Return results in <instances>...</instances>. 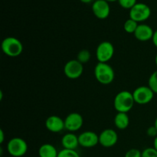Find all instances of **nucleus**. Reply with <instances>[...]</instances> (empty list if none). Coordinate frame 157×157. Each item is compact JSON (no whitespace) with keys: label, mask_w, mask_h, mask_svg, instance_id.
I'll return each instance as SVG.
<instances>
[{"label":"nucleus","mask_w":157,"mask_h":157,"mask_svg":"<svg viewBox=\"0 0 157 157\" xmlns=\"http://www.w3.org/2000/svg\"><path fill=\"white\" fill-rule=\"evenodd\" d=\"M135 104L133 93L128 90L118 92L113 100V107L117 113H128Z\"/></svg>","instance_id":"nucleus-1"},{"label":"nucleus","mask_w":157,"mask_h":157,"mask_svg":"<svg viewBox=\"0 0 157 157\" xmlns=\"http://www.w3.org/2000/svg\"><path fill=\"white\" fill-rule=\"evenodd\" d=\"M94 77L100 84L108 85L114 80L115 72L108 63L98 62L94 67Z\"/></svg>","instance_id":"nucleus-2"},{"label":"nucleus","mask_w":157,"mask_h":157,"mask_svg":"<svg viewBox=\"0 0 157 157\" xmlns=\"http://www.w3.org/2000/svg\"><path fill=\"white\" fill-rule=\"evenodd\" d=\"M1 48L6 56L17 58L22 53L23 44L18 38L13 36H8L2 41Z\"/></svg>","instance_id":"nucleus-3"},{"label":"nucleus","mask_w":157,"mask_h":157,"mask_svg":"<svg viewBox=\"0 0 157 157\" xmlns=\"http://www.w3.org/2000/svg\"><path fill=\"white\" fill-rule=\"evenodd\" d=\"M7 151L12 157H22L27 153L28 144L21 137H13L7 143Z\"/></svg>","instance_id":"nucleus-4"},{"label":"nucleus","mask_w":157,"mask_h":157,"mask_svg":"<svg viewBox=\"0 0 157 157\" xmlns=\"http://www.w3.org/2000/svg\"><path fill=\"white\" fill-rule=\"evenodd\" d=\"M151 9L147 4L137 2L129 12L130 18L140 24L150 18L151 15Z\"/></svg>","instance_id":"nucleus-5"},{"label":"nucleus","mask_w":157,"mask_h":157,"mask_svg":"<svg viewBox=\"0 0 157 157\" xmlns=\"http://www.w3.org/2000/svg\"><path fill=\"white\" fill-rule=\"evenodd\" d=\"M135 104L139 105H146L153 101L154 92L148 85H141L137 87L133 92Z\"/></svg>","instance_id":"nucleus-6"},{"label":"nucleus","mask_w":157,"mask_h":157,"mask_svg":"<svg viewBox=\"0 0 157 157\" xmlns=\"http://www.w3.org/2000/svg\"><path fill=\"white\" fill-rule=\"evenodd\" d=\"M114 47L110 41H101L96 48L97 60L98 62L108 63L113 58L114 55Z\"/></svg>","instance_id":"nucleus-7"},{"label":"nucleus","mask_w":157,"mask_h":157,"mask_svg":"<svg viewBox=\"0 0 157 157\" xmlns=\"http://www.w3.org/2000/svg\"><path fill=\"white\" fill-rule=\"evenodd\" d=\"M83 72L84 65L77 59L70 60L64 66V74L69 79H78L82 75Z\"/></svg>","instance_id":"nucleus-8"},{"label":"nucleus","mask_w":157,"mask_h":157,"mask_svg":"<svg viewBox=\"0 0 157 157\" xmlns=\"http://www.w3.org/2000/svg\"><path fill=\"white\" fill-rule=\"evenodd\" d=\"M84 124V118L82 115L77 112H73L67 115L64 119L65 130L71 133L78 131Z\"/></svg>","instance_id":"nucleus-9"},{"label":"nucleus","mask_w":157,"mask_h":157,"mask_svg":"<svg viewBox=\"0 0 157 157\" xmlns=\"http://www.w3.org/2000/svg\"><path fill=\"white\" fill-rule=\"evenodd\" d=\"M92 12L97 18L106 19L110 14V3L105 0H95L92 3Z\"/></svg>","instance_id":"nucleus-10"},{"label":"nucleus","mask_w":157,"mask_h":157,"mask_svg":"<svg viewBox=\"0 0 157 157\" xmlns=\"http://www.w3.org/2000/svg\"><path fill=\"white\" fill-rule=\"evenodd\" d=\"M117 133L113 129L107 128L99 134V144L104 148H110L117 144Z\"/></svg>","instance_id":"nucleus-11"},{"label":"nucleus","mask_w":157,"mask_h":157,"mask_svg":"<svg viewBox=\"0 0 157 157\" xmlns=\"http://www.w3.org/2000/svg\"><path fill=\"white\" fill-rule=\"evenodd\" d=\"M79 145L83 148H93L99 144V135L94 131L87 130L78 136Z\"/></svg>","instance_id":"nucleus-12"},{"label":"nucleus","mask_w":157,"mask_h":157,"mask_svg":"<svg viewBox=\"0 0 157 157\" xmlns=\"http://www.w3.org/2000/svg\"><path fill=\"white\" fill-rule=\"evenodd\" d=\"M45 127L51 133H60L65 129L64 120L57 115H52L45 121Z\"/></svg>","instance_id":"nucleus-13"},{"label":"nucleus","mask_w":157,"mask_h":157,"mask_svg":"<svg viewBox=\"0 0 157 157\" xmlns=\"http://www.w3.org/2000/svg\"><path fill=\"white\" fill-rule=\"evenodd\" d=\"M153 34H154V31L152 29L151 26L147 24H144V23H140L138 25L133 35L138 41H147L152 40Z\"/></svg>","instance_id":"nucleus-14"},{"label":"nucleus","mask_w":157,"mask_h":157,"mask_svg":"<svg viewBox=\"0 0 157 157\" xmlns=\"http://www.w3.org/2000/svg\"><path fill=\"white\" fill-rule=\"evenodd\" d=\"M61 144L62 145L63 149L67 150H75L79 147V140H78V136L75 135L74 133H66L62 136L61 140Z\"/></svg>","instance_id":"nucleus-15"},{"label":"nucleus","mask_w":157,"mask_h":157,"mask_svg":"<svg viewBox=\"0 0 157 157\" xmlns=\"http://www.w3.org/2000/svg\"><path fill=\"white\" fill-rule=\"evenodd\" d=\"M113 124L118 130H126L130 125V117L127 113H117L113 119Z\"/></svg>","instance_id":"nucleus-16"},{"label":"nucleus","mask_w":157,"mask_h":157,"mask_svg":"<svg viewBox=\"0 0 157 157\" xmlns=\"http://www.w3.org/2000/svg\"><path fill=\"white\" fill-rule=\"evenodd\" d=\"M58 150L51 144H44L38 149L39 157H58Z\"/></svg>","instance_id":"nucleus-17"},{"label":"nucleus","mask_w":157,"mask_h":157,"mask_svg":"<svg viewBox=\"0 0 157 157\" xmlns=\"http://www.w3.org/2000/svg\"><path fill=\"white\" fill-rule=\"evenodd\" d=\"M139 23L136 22V21L133 20L132 18H129L128 19L126 20L124 24V29L127 33L128 34H134L137 29Z\"/></svg>","instance_id":"nucleus-18"},{"label":"nucleus","mask_w":157,"mask_h":157,"mask_svg":"<svg viewBox=\"0 0 157 157\" xmlns=\"http://www.w3.org/2000/svg\"><path fill=\"white\" fill-rule=\"evenodd\" d=\"M91 58V54L87 49H82V50L80 51L78 53L77 55V58L78 61L81 63V64H86V63L89 62V61L90 60Z\"/></svg>","instance_id":"nucleus-19"},{"label":"nucleus","mask_w":157,"mask_h":157,"mask_svg":"<svg viewBox=\"0 0 157 157\" xmlns=\"http://www.w3.org/2000/svg\"><path fill=\"white\" fill-rule=\"evenodd\" d=\"M148 86L152 89L154 94H157V70L153 71L149 78Z\"/></svg>","instance_id":"nucleus-20"},{"label":"nucleus","mask_w":157,"mask_h":157,"mask_svg":"<svg viewBox=\"0 0 157 157\" xmlns=\"http://www.w3.org/2000/svg\"><path fill=\"white\" fill-rule=\"evenodd\" d=\"M58 157H81L79 153L75 150H67L62 149L58 152Z\"/></svg>","instance_id":"nucleus-21"},{"label":"nucleus","mask_w":157,"mask_h":157,"mask_svg":"<svg viewBox=\"0 0 157 157\" xmlns=\"http://www.w3.org/2000/svg\"><path fill=\"white\" fill-rule=\"evenodd\" d=\"M120 6L124 9H130L137 3V0H118Z\"/></svg>","instance_id":"nucleus-22"},{"label":"nucleus","mask_w":157,"mask_h":157,"mask_svg":"<svg viewBox=\"0 0 157 157\" xmlns=\"http://www.w3.org/2000/svg\"><path fill=\"white\" fill-rule=\"evenodd\" d=\"M142 157H157V150L154 147H147L142 151Z\"/></svg>","instance_id":"nucleus-23"},{"label":"nucleus","mask_w":157,"mask_h":157,"mask_svg":"<svg viewBox=\"0 0 157 157\" xmlns=\"http://www.w3.org/2000/svg\"><path fill=\"white\" fill-rule=\"evenodd\" d=\"M124 157H142V151L136 148H132L127 150Z\"/></svg>","instance_id":"nucleus-24"},{"label":"nucleus","mask_w":157,"mask_h":157,"mask_svg":"<svg viewBox=\"0 0 157 157\" xmlns=\"http://www.w3.org/2000/svg\"><path fill=\"white\" fill-rule=\"evenodd\" d=\"M147 134L150 137H156L157 136V129L156 128L154 125L150 126L147 128Z\"/></svg>","instance_id":"nucleus-25"},{"label":"nucleus","mask_w":157,"mask_h":157,"mask_svg":"<svg viewBox=\"0 0 157 157\" xmlns=\"http://www.w3.org/2000/svg\"><path fill=\"white\" fill-rule=\"evenodd\" d=\"M152 41H153V45L157 48V29L154 31V34H153V38H152Z\"/></svg>","instance_id":"nucleus-26"},{"label":"nucleus","mask_w":157,"mask_h":157,"mask_svg":"<svg viewBox=\"0 0 157 157\" xmlns=\"http://www.w3.org/2000/svg\"><path fill=\"white\" fill-rule=\"evenodd\" d=\"M5 140V134H4V131H3L2 129L0 130V144H2L3 142Z\"/></svg>","instance_id":"nucleus-27"},{"label":"nucleus","mask_w":157,"mask_h":157,"mask_svg":"<svg viewBox=\"0 0 157 157\" xmlns=\"http://www.w3.org/2000/svg\"><path fill=\"white\" fill-rule=\"evenodd\" d=\"M82 3H84V4H90V3L94 2L95 0H80Z\"/></svg>","instance_id":"nucleus-28"},{"label":"nucleus","mask_w":157,"mask_h":157,"mask_svg":"<svg viewBox=\"0 0 157 157\" xmlns=\"http://www.w3.org/2000/svg\"><path fill=\"white\" fill-rule=\"evenodd\" d=\"M153 147L157 150V136L153 140Z\"/></svg>","instance_id":"nucleus-29"},{"label":"nucleus","mask_w":157,"mask_h":157,"mask_svg":"<svg viewBox=\"0 0 157 157\" xmlns=\"http://www.w3.org/2000/svg\"><path fill=\"white\" fill-rule=\"evenodd\" d=\"M105 1L108 2L110 3V2H117V1H118V0H105Z\"/></svg>","instance_id":"nucleus-30"},{"label":"nucleus","mask_w":157,"mask_h":157,"mask_svg":"<svg viewBox=\"0 0 157 157\" xmlns=\"http://www.w3.org/2000/svg\"><path fill=\"white\" fill-rule=\"evenodd\" d=\"M153 125H154L155 127H156V128L157 129V117H156V120H155V122H154V124H153Z\"/></svg>","instance_id":"nucleus-31"},{"label":"nucleus","mask_w":157,"mask_h":157,"mask_svg":"<svg viewBox=\"0 0 157 157\" xmlns=\"http://www.w3.org/2000/svg\"><path fill=\"white\" fill-rule=\"evenodd\" d=\"M155 64H156V67H157V53L156 55V57H155Z\"/></svg>","instance_id":"nucleus-32"}]
</instances>
